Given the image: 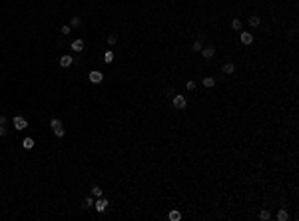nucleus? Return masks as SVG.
Masks as SVG:
<instances>
[{"mask_svg":"<svg viewBox=\"0 0 299 221\" xmlns=\"http://www.w3.org/2000/svg\"><path fill=\"white\" fill-rule=\"evenodd\" d=\"M94 205H96V211L98 213H104L106 209H108V199H104V197H96Z\"/></svg>","mask_w":299,"mask_h":221,"instance_id":"obj_1","label":"nucleus"},{"mask_svg":"<svg viewBox=\"0 0 299 221\" xmlns=\"http://www.w3.org/2000/svg\"><path fill=\"white\" fill-rule=\"evenodd\" d=\"M14 128H16V130H26V128H28V122H26V118H22V115H16V118H14Z\"/></svg>","mask_w":299,"mask_h":221,"instance_id":"obj_2","label":"nucleus"},{"mask_svg":"<svg viewBox=\"0 0 299 221\" xmlns=\"http://www.w3.org/2000/svg\"><path fill=\"white\" fill-rule=\"evenodd\" d=\"M174 106H176L178 110H184V108L188 106V102H185L184 96H178V94H176V96H174Z\"/></svg>","mask_w":299,"mask_h":221,"instance_id":"obj_3","label":"nucleus"},{"mask_svg":"<svg viewBox=\"0 0 299 221\" xmlns=\"http://www.w3.org/2000/svg\"><path fill=\"white\" fill-rule=\"evenodd\" d=\"M90 82L92 84H100L102 82V80H104V76H102V72H98V70H94V72H90Z\"/></svg>","mask_w":299,"mask_h":221,"instance_id":"obj_4","label":"nucleus"},{"mask_svg":"<svg viewBox=\"0 0 299 221\" xmlns=\"http://www.w3.org/2000/svg\"><path fill=\"white\" fill-rule=\"evenodd\" d=\"M72 62H74V60H72L70 54H64V56L60 58V66H62V68H70V66H72Z\"/></svg>","mask_w":299,"mask_h":221,"instance_id":"obj_5","label":"nucleus"},{"mask_svg":"<svg viewBox=\"0 0 299 221\" xmlns=\"http://www.w3.org/2000/svg\"><path fill=\"white\" fill-rule=\"evenodd\" d=\"M239 40H241V44H245V46H249V44L253 42V34H249V32H241V36H239Z\"/></svg>","mask_w":299,"mask_h":221,"instance_id":"obj_6","label":"nucleus"},{"mask_svg":"<svg viewBox=\"0 0 299 221\" xmlns=\"http://www.w3.org/2000/svg\"><path fill=\"white\" fill-rule=\"evenodd\" d=\"M201 54H204V58H214L215 48L214 46H205V48H201Z\"/></svg>","mask_w":299,"mask_h":221,"instance_id":"obj_7","label":"nucleus"},{"mask_svg":"<svg viewBox=\"0 0 299 221\" xmlns=\"http://www.w3.org/2000/svg\"><path fill=\"white\" fill-rule=\"evenodd\" d=\"M72 50H74V52H82V50H84V40H74V42H72Z\"/></svg>","mask_w":299,"mask_h":221,"instance_id":"obj_8","label":"nucleus"},{"mask_svg":"<svg viewBox=\"0 0 299 221\" xmlns=\"http://www.w3.org/2000/svg\"><path fill=\"white\" fill-rule=\"evenodd\" d=\"M223 74H233V70H235V66H233L231 62H228V64H223Z\"/></svg>","mask_w":299,"mask_h":221,"instance_id":"obj_9","label":"nucleus"},{"mask_svg":"<svg viewBox=\"0 0 299 221\" xmlns=\"http://www.w3.org/2000/svg\"><path fill=\"white\" fill-rule=\"evenodd\" d=\"M201 84H204L205 88H214V86H215V80L208 76V78H204V80H201Z\"/></svg>","mask_w":299,"mask_h":221,"instance_id":"obj_10","label":"nucleus"},{"mask_svg":"<svg viewBox=\"0 0 299 221\" xmlns=\"http://www.w3.org/2000/svg\"><path fill=\"white\" fill-rule=\"evenodd\" d=\"M22 145H24V149H32V148H34V139H32V138H24Z\"/></svg>","mask_w":299,"mask_h":221,"instance_id":"obj_11","label":"nucleus"},{"mask_svg":"<svg viewBox=\"0 0 299 221\" xmlns=\"http://www.w3.org/2000/svg\"><path fill=\"white\" fill-rule=\"evenodd\" d=\"M168 217H170V221H180L181 219V213L174 209V211H170V215H168Z\"/></svg>","mask_w":299,"mask_h":221,"instance_id":"obj_12","label":"nucleus"},{"mask_svg":"<svg viewBox=\"0 0 299 221\" xmlns=\"http://www.w3.org/2000/svg\"><path fill=\"white\" fill-rule=\"evenodd\" d=\"M259 24H261V18H259V16H251V18H249V26H253V28H257Z\"/></svg>","mask_w":299,"mask_h":221,"instance_id":"obj_13","label":"nucleus"},{"mask_svg":"<svg viewBox=\"0 0 299 221\" xmlns=\"http://www.w3.org/2000/svg\"><path fill=\"white\" fill-rule=\"evenodd\" d=\"M82 205H84V209H90V207H94V197H86Z\"/></svg>","mask_w":299,"mask_h":221,"instance_id":"obj_14","label":"nucleus"},{"mask_svg":"<svg viewBox=\"0 0 299 221\" xmlns=\"http://www.w3.org/2000/svg\"><path fill=\"white\" fill-rule=\"evenodd\" d=\"M82 24V20H80V16H72V22H70V26L72 28H78V26Z\"/></svg>","mask_w":299,"mask_h":221,"instance_id":"obj_15","label":"nucleus"},{"mask_svg":"<svg viewBox=\"0 0 299 221\" xmlns=\"http://www.w3.org/2000/svg\"><path fill=\"white\" fill-rule=\"evenodd\" d=\"M231 28L233 30H241V20H239V18H233L231 20Z\"/></svg>","mask_w":299,"mask_h":221,"instance_id":"obj_16","label":"nucleus"},{"mask_svg":"<svg viewBox=\"0 0 299 221\" xmlns=\"http://www.w3.org/2000/svg\"><path fill=\"white\" fill-rule=\"evenodd\" d=\"M277 219H279V221H285V219H289V213L285 211V209H281V211L277 213Z\"/></svg>","mask_w":299,"mask_h":221,"instance_id":"obj_17","label":"nucleus"},{"mask_svg":"<svg viewBox=\"0 0 299 221\" xmlns=\"http://www.w3.org/2000/svg\"><path fill=\"white\" fill-rule=\"evenodd\" d=\"M92 195L94 197H102V189H100L98 185H92Z\"/></svg>","mask_w":299,"mask_h":221,"instance_id":"obj_18","label":"nucleus"},{"mask_svg":"<svg viewBox=\"0 0 299 221\" xmlns=\"http://www.w3.org/2000/svg\"><path fill=\"white\" fill-rule=\"evenodd\" d=\"M259 219H261V221H269V219H271V213H269V211H261V213H259Z\"/></svg>","mask_w":299,"mask_h":221,"instance_id":"obj_19","label":"nucleus"},{"mask_svg":"<svg viewBox=\"0 0 299 221\" xmlns=\"http://www.w3.org/2000/svg\"><path fill=\"white\" fill-rule=\"evenodd\" d=\"M50 128H52V130H56V128H62V122L56 118V120H52V122H50Z\"/></svg>","mask_w":299,"mask_h":221,"instance_id":"obj_20","label":"nucleus"},{"mask_svg":"<svg viewBox=\"0 0 299 221\" xmlns=\"http://www.w3.org/2000/svg\"><path fill=\"white\" fill-rule=\"evenodd\" d=\"M104 60H106V62H112V60H114V54H112V50H108V52L104 54Z\"/></svg>","mask_w":299,"mask_h":221,"instance_id":"obj_21","label":"nucleus"},{"mask_svg":"<svg viewBox=\"0 0 299 221\" xmlns=\"http://www.w3.org/2000/svg\"><path fill=\"white\" fill-rule=\"evenodd\" d=\"M201 48H204V46H201V42H194V46H191V50H194V52H201Z\"/></svg>","mask_w":299,"mask_h":221,"instance_id":"obj_22","label":"nucleus"},{"mask_svg":"<svg viewBox=\"0 0 299 221\" xmlns=\"http://www.w3.org/2000/svg\"><path fill=\"white\" fill-rule=\"evenodd\" d=\"M116 42H118V38H116L114 34H110V36H108V44H110V46H114Z\"/></svg>","mask_w":299,"mask_h":221,"instance_id":"obj_23","label":"nucleus"},{"mask_svg":"<svg viewBox=\"0 0 299 221\" xmlns=\"http://www.w3.org/2000/svg\"><path fill=\"white\" fill-rule=\"evenodd\" d=\"M54 134H56V138H64V128H56Z\"/></svg>","mask_w":299,"mask_h":221,"instance_id":"obj_24","label":"nucleus"},{"mask_svg":"<svg viewBox=\"0 0 299 221\" xmlns=\"http://www.w3.org/2000/svg\"><path fill=\"white\" fill-rule=\"evenodd\" d=\"M185 88H188V90H195V82H188Z\"/></svg>","mask_w":299,"mask_h":221,"instance_id":"obj_25","label":"nucleus"},{"mask_svg":"<svg viewBox=\"0 0 299 221\" xmlns=\"http://www.w3.org/2000/svg\"><path fill=\"white\" fill-rule=\"evenodd\" d=\"M70 30H72V26H62V32L64 34H70Z\"/></svg>","mask_w":299,"mask_h":221,"instance_id":"obj_26","label":"nucleus"},{"mask_svg":"<svg viewBox=\"0 0 299 221\" xmlns=\"http://www.w3.org/2000/svg\"><path fill=\"white\" fill-rule=\"evenodd\" d=\"M6 120H8V118H6V115H4V114L0 115V125H4V124H6Z\"/></svg>","mask_w":299,"mask_h":221,"instance_id":"obj_27","label":"nucleus"},{"mask_svg":"<svg viewBox=\"0 0 299 221\" xmlns=\"http://www.w3.org/2000/svg\"><path fill=\"white\" fill-rule=\"evenodd\" d=\"M0 135H6V128L4 125H0Z\"/></svg>","mask_w":299,"mask_h":221,"instance_id":"obj_28","label":"nucleus"}]
</instances>
